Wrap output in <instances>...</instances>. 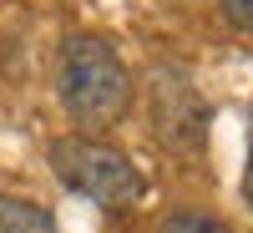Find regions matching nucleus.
<instances>
[{"instance_id": "obj_1", "label": "nucleus", "mask_w": 253, "mask_h": 233, "mask_svg": "<svg viewBox=\"0 0 253 233\" xmlns=\"http://www.w3.org/2000/svg\"><path fill=\"white\" fill-rule=\"evenodd\" d=\"M56 92H61V107L71 112L76 127L107 132V127H117L126 117V107H132V71H126L122 51L107 36L76 31V36L61 41Z\"/></svg>"}, {"instance_id": "obj_2", "label": "nucleus", "mask_w": 253, "mask_h": 233, "mask_svg": "<svg viewBox=\"0 0 253 233\" xmlns=\"http://www.w3.org/2000/svg\"><path fill=\"white\" fill-rule=\"evenodd\" d=\"M51 173L71 187V193L91 198L96 208H107V213H126V208H137L142 193H147V178L137 173V162L122 152V147L101 142V137H56L51 142Z\"/></svg>"}, {"instance_id": "obj_3", "label": "nucleus", "mask_w": 253, "mask_h": 233, "mask_svg": "<svg viewBox=\"0 0 253 233\" xmlns=\"http://www.w3.org/2000/svg\"><path fill=\"white\" fill-rule=\"evenodd\" d=\"M208 127V107L198 87L182 71H157L152 76V132L172 147H198Z\"/></svg>"}, {"instance_id": "obj_4", "label": "nucleus", "mask_w": 253, "mask_h": 233, "mask_svg": "<svg viewBox=\"0 0 253 233\" xmlns=\"http://www.w3.org/2000/svg\"><path fill=\"white\" fill-rule=\"evenodd\" d=\"M0 233H61V228H56V218L41 203L0 193Z\"/></svg>"}, {"instance_id": "obj_5", "label": "nucleus", "mask_w": 253, "mask_h": 233, "mask_svg": "<svg viewBox=\"0 0 253 233\" xmlns=\"http://www.w3.org/2000/svg\"><path fill=\"white\" fill-rule=\"evenodd\" d=\"M157 233H233L218 213H203V208H177V213H167Z\"/></svg>"}, {"instance_id": "obj_6", "label": "nucleus", "mask_w": 253, "mask_h": 233, "mask_svg": "<svg viewBox=\"0 0 253 233\" xmlns=\"http://www.w3.org/2000/svg\"><path fill=\"white\" fill-rule=\"evenodd\" d=\"M218 5H223V15L233 20V26L253 31V0H218Z\"/></svg>"}, {"instance_id": "obj_7", "label": "nucleus", "mask_w": 253, "mask_h": 233, "mask_svg": "<svg viewBox=\"0 0 253 233\" xmlns=\"http://www.w3.org/2000/svg\"><path fill=\"white\" fill-rule=\"evenodd\" d=\"M243 203L253 208V122H248V162H243Z\"/></svg>"}]
</instances>
